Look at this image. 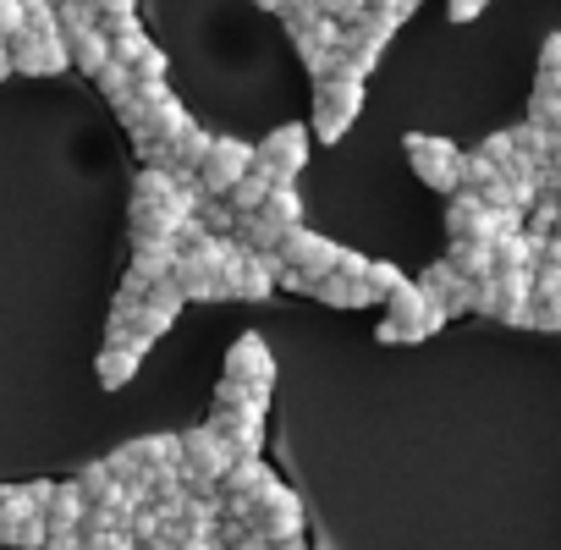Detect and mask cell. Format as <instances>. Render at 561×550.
<instances>
[{
	"label": "cell",
	"instance_id": "5b68a950",
	"mask_svg": "<svg viewBox=\"0 0 561 550\" xmlns=\"http://www.w3.org/2000/svg\"><path fill=\"white\" fill-rule=\"evenodd\" d=\"M298 215H304V204H298V193L293 187H275L253 215H242V237H248V248H259V253H275L280 248V237L287 231H298Z\"/></svg>",
	"mask_w": 561,
	"mask_h": 550
},
{
	"label": "cell",
	"instance_id": "4fadbf2b",
	"mask_svg": "<svg viewBox=\"0 0 561 550\" xmlns=\"http://www.w3.org/2000/svg\"><path fill=\"white\" fill-rule=\"evenodd\" d=\"M209 429L231 446V457H259V446H264V408H215Z\"/></svg>",
	"mask_w": 561,
	"mask_h": 550
},
{
	"label": "cell",
	"instance_id": "277c9868",
	"mask_svg": "<svg viewBox=\"0 0 561 550\" xmlns=\"http://www.w3.org/2000/svg\"><path fill=\"white\" fill-rule=\"evenodd\" d=\"M408 149V165L419 182H430L435 193H457L462 187V149L451 138H430V133H408L402 138Z\"/></svg>",
	"mask_w": 561,
	"mask_h": 550
},
{
	"label": "cell",
	"instance_id": "ffe728a7",
	"mask_svg": "<svg viewBox=\"0 0 561 550\" xmlns=\"http://www.w3.org/2000/svg\"><path fill=\"white\" fill-rule=\"evenodd\" d=\"M94 78H100V94H105L111 105H122V100H127V94L138 89V78H133V67H127V61H116V56H111V61H105V67H100Z\"/></svg>",
	"mask_w": 561,
	"mask_h": 550
},
{
	"label": "cell",
	"instance_id": "3957f363",
	"mask_svg": "<svg viewBox=\"0 0 561 550\" xmlns=\"http://www.w3.org/2000/svg\"><path fill=\"white\" fill-rule=\"evenodd\" d=\"M358 111H364V78H353V72L314 78V133L325 144H336L358 122Z\"/></svg>",
	"mask_w": 561,
	"mask_h": 550
},
{
	"label": "cell",
	"instance_id": "52a82bcc",
	"mask_svg": "<svg viewBox=\"0 0 561 550\" xmlns=\"http://www.w3.org/2000/svg\"><path fill=\"white\" fill-rule=\"evenodd\" d=\"M304 160H309V133H304V127H275V133L253 149V165H259L275 187H293L298 171H304Z\"/></svg>",
	"mask_w": 561,
	"mask_h": 550
},
{
	"label": "cell",
	"instance_id": "8fae6325",
	"mask_svg": "<svg viewBox=\"0 0 561 550\" xmlns=\"http://www.w3.org/2000/svg\"><path fill=\"white\" fill-rule=\"evenodd\" d=\"M12 67L28 72V78H50V72H67L72 56L61 45V34H39V28H18L12 34Z\"/></svg>",
	"mask_w": 561,
	"mask_h": 550
},
{
	"label": "cell",
	"instance_id": "6da1fadb",
	"mask_svg": "<svg viewBox=\"0 0 561 550\" xmlns=\"http://www.w3.org/2000/svg\"><path fill=\"white\" fill-rule=\"evenodd\" d=\"M446 325V309L424 293V287H413V282H402L391 298H386V320H380V342H424V336H435Z\"/></svg>",
	"mask_w": 561,
	"mask_h": 550
},
{
	"label": "cell",
	"instance_id": "2e32d148",
	"mask_svg": "<svg viewBox=\"0 0 561 550\" xmlns=\"http://www.w3.org/2000/svg\"><path fill=\"white\" fill-rule=\"evenodd\" d=\"M138 364H144V347H133V342H105V353H100L94 375H100V386H105V391H122V386L138 375Z\"/></svg>",
	"mask_w": 561,
	"mask_h": 550
},
{
	"label": "cell",
	"instance_id": "cb8c5ba5",
	"mask_svg": "<svg viewBox=\"0 0 561 550\" xmlns=\"http://www.w3.org/2000/svg\"><path fill=\"white\" fill-rule=\"evenodd\" d=\"M18 28H23V0H0V34L12 39Z\"/></svg>",
	"mask_w": 561,
	"mask_h": 550
},
{
	"label": "cell",
	"instance_id": "30bf717a",
	"mask_svg": "<svg viewBox=\"0 0 561 550\" xmlns=\"http://www.w3.org/2000/svg\"><path fill=\"white\" fill-rule=\"evenodd\" d=\"M248 165H253V149H248V144H237V138H215L209 154H204V165H198V187H204L209 198H226V193L248 176Z\"/></svg>",
	"mask_w": 561,
	"mask_h": 550
},
{
	"label": "cell",
	"instance_id": "9a60e30c",
	"mask_svg": "<svg viewBox=\"0 0 561 550\" xmlns=\"http://www.w3.org/2000/svg\"><path fill=\"white\" fill-rule=\"evenodd\" d=\"M528 264H534V237L523 231L490 237V275H528Z\"/></svg>",
	"mask_w": 561,
	"mask_h": 550
},
{
	"label": "cell",
	"instance_id": "ba28073f",
	"mask_svg": "<svg viewBox=\"0 0 561 550\" xmlns=\"http://www.w3.org/2000/svg\"><path fill=\"white\" fill-rule=\"evenodd\" d=\"M248 528H253V534H264L270 545H275V539H293V534H304V506H298V495L275 479V484L253 501Z\"/></svg>",
	"mask_w": 561,
	"mask_h": 550
},
{
	"label": "cell",
	"instance_id": "7a4b0ae2",
	"mask_svg": "<svg viewBox=\"0 0 561 550\" xmlns=\"http://www.w3.org/2000/svg\"><path fill=\"white\" fill-rule=\"evenodd\" d=\"M336 242L331 237H320V231H287L280 237V248H275V259H280V282H287L293 293H309L320 275H331L336 270Z\"/></svg>",
	"mask_w": 561,
	"mask_h": 550
},
{
	"label": "cell",
	"instance_id": "d4e9b609",
	"mask_svg": "<svg viewBox=\"0 0 561 550\" xmlns=\"http://www.w3.org/2000/svg\"><path fill=\"white\" fill-rule=\"evenodd\" d=\"M45 550H83V528H50Z\"/></svg>",
	"mask_w": 561,
	"mask_h": 550
},
{
	"label": "cell",
	"instance_id": "8992f818",
	"mask_svg": "<svg viewBox=\"0 0 561 550\" xmlns=\"http://www.w3.org/2000/svg\"><path fill=\"white\" fill-rule=\"evenodd\" d=\"M287 34H293V45L304 50L309 72H320V67L336 56V45H342V23L325 18V12H314L309 0H304V7H287Z\"/></svg>",
	"mask_w": 561,
	"mask_h": 550
},
{
	"label": "cell",
	"instance_id": "83f0119b",
	"mask_svg": "<svg viewBox=\"0 0 561 550\" xmlns=\"http://www.w3.org/2000/svg\"><path fill=\"white\" fill-rule=\"evenodd\" d=\"M259 12H287V7H304V0H253Z\"/></svg>",
	"mask_w": 561,
	"mask_h": 550
},
{
	"label": "cell",
	"instance_id": "f546056e",
	"mask_svg": "<svg viewBox=\"0 0 561 550\" xmlns=\"http://www.w3.org/2000/svg\"><path fill=\"white\" fill-rule=\"evenodd\" d=\"M413 7H419V0H408V12H413Z\"/></svg>",
	"mask_w": 561,
	"mask_h": 550
},
{
	"label": "cell",
	"instance_id": "9c48e42d",
	"mask_svg": "<svg viewBox=\"0 0 561 550\" xmlns=\"http://www.w3.org/2000/svg\"><path fill=\"white\" fill-rule=\"evenodd\" d=\"M528 122H539L545 133H556V138H561V34H550V39H545V50H539V78H534Z\"/></svg>",
	"mask_w": 561,
	"mask_h": 550
},
{
	"label": "cell",
	"instance_id": "7402d4cb",
	"mask_svg": "<svg viewBox=\"0 0 561 550\" xmlns=\"http://www.w3.org/2000/svg\"><path fill=\"white\" fill-rule=\"evenodd\" d=\"M402 282H408V275H402L397 264H369V293H375V303H386Z\"/></svg>",
	"mask_w": 561,
	"mask_h": 550
},
{
	"label": "cell",
	"instance_id": "603a6c76",
	"mask_svg": "<svg viewBox=\"0 0 561 550\" xmlns=\"http://www.w3.org/2000/svg\"><path fill=\"white\" fill-rule=\"evenodd\" d=\"M309 7H314V12H325V18H336L342 28H347V23H358V18L369 12L364 0H309Z\"/></svg>",
	"mask_w": 561,
	"mask_h": 550
},
{
	"label": "cell",
	"instance_id": "484cf974",
	"mask_svg": "<svg viewBox=\"0 0 561 550\" xmlns=\"http://www.w3.org/2000/svg\"><path fill=\"white\" fill-rule=\"evenodd\" d=\"M364 7H369V12H380V18H397V23L408 18V0H364Z\"/></svg>",
	"mask_w": 561,
	"mask_h": 550
},
{
	"label": "cell",
	"instance_id": "f1b7e54d",
	"mask_svg": "<svg viewBox=\"0 0 561 550\" xmlns=\"http://www.w3.org/2000/svg\"><path fill=\"white\" fill-rule=\"evenodd\" d=\"M94 7H100V12H111V7H127V12H133V0H94Z\"/></svg>",
	"mask_w": 561,
	"mask_h": 550
},
{
	"label": "cell",
	"instance_id": "4316f807",
	"mask_svg": "<svg viewBox=\"0 0 561 550\" xmlns=\"http://www.w3.org/2000/svg\"><path fill=\"white\" fill-rule=\"evenodd\" d=\"M12 72H18V67H12V39H7V34H0V83H7Z\"/></svg>",
	"mask_w": 561,
	"mask_h": 550
},
{
	"label": "cell",
	"instance_id": "e0dca14e",
	"mask_svg": "<svg viewBox=\"0 0 561 550\" xmlns=\"http://www.w3.org/2000/svg\"><path fill=\"white\" fill-rule=\"evenodd\" d=\"M83 512H89V495L78 490V479H67V484H56V495L45 506V523L50 528H83Z\"/></svg>",
	"mask_w": 561,
	"mask_h": 550
},
{
	"label": "cell",
	"instance_id": "5bb4252c",
	"mask_svg": "<svg viewBox=\"0 0 561 550\" xmlns=\"http://www.w3.org/2000/svg\"><path fill=\"white\" fill-rule=\"evenodd\" d=\"M309 298H320V303H331V309H364V303H375L369 275H347V270L320 275V282L309 287Z\"/></svg>",
	"mask_w": 561,
	"mask_h": 550
},
{
	"label": "cell",
	"instance_id": "ac0fdd59",
	"mask_svg": "<svg viewBox=\"0 0 561 550\" xmlns=\"http://www.w3.org/2000/svg\"><path fill=\"white\" fill-rule=\"evenodd\" d=\"M270 193H275V182H270L259 165H248V176H242V182H237L226 198H231V215H253V209H259Z\"/></svg>",
	"mask_w": 561,
	"mask_h": 550
},
{
	"label": "cell",
	"instance_id": "d6986e66",
	"mask_svg": "<svg viewBox=\"0 0 561 550\" xmlns=\"http://www.w3.org/2000/svg\"><path fill=\"white\" fill-rule=\"evenodd\" d=\"M45 539H50V523H45V512L7 517V545H18V550H45Z\"/></svg>",
	"mask_w": 561,
	"mask_h": 550
},
{
	"label": "cell",
	"instance_id": "7c38bea8",
	"mask_svg": "<svg viewBox=\"0 0 561 550\" xmlns=\"http://www.w3.org/2000/svg\"><path fill=\"white\" fill-rule=\"evenodd\" d=\"M226 380H237V386H253V391H270L275 386V358H270V347H264V336H237L231 342V353H226Z\"/></svg>",
	"mask_w": 561,
	"mask_h": 550
},
{
	"label": "cell",
	"instance_id": "44dd1931",
	"mask_svg": "<svg viewBox=\"0 0 561 550\" xmlns=\"http://www.w3.org/2000/svg\"><path fill=\"white\" fill-rule=\"evenodd\" d=\"M495 176H501V171H495L484 154H462V187H468V193H484Z\"/></svg>",
	"mask_w": 561,
	"mask_h": 550
}]
</instances>
